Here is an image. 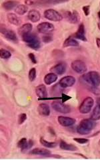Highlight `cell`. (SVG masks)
Masks as SVG:
<instances>
[{
    "mask_svg": "<svg viewBox=\"0 0 100 160\" xmlns=\"http://www.w3.org/2000/svg\"><path fill=\"white\" fill-rule=\"evenodd\" d=\"M81 81L88 88L89 90L93 87H98L100 85V74L96 71H91L87 74L82 75L81 77Z\"/></svg>",
    "mask_w": 100,
    "mask_h": 160,
    "instance_id": "6da1fadb",
    "label": "cell"
},
{
    "mask_svg": "<svg viewBox=\"0 0 100 160\" xmlns=\"http://www.w3.org/2000/svg\"><path fill=\"white\" fill-rule=\"evenodd\" d=\"M95 127H96L95 121L92 119H85L81 121L77 128V131L80 135H88L92 132Z\"/></svg>",
    "mask_w": 100,
    "mask_h": 160,
    "instance_id": "7a4b0ae2",
    "label": "cell"
},
{
    "mask_svg": "<svg viewBox=\"0 0 100 160\" xmlns=\"http://www.w3.org/2000/svg\"><path fill=\"white\" fill-rule=\"evenodd\" d=\"M21 38H22L23 41L26 42L27 46H29L31 49L37 50L40 48L41 46L40 40L36 34L30 33V34H27L25 36H22Z\"/></svg>",
    "mask_w": 100,
    "mask_h": 160,
    "instance_id": "3957f363",
    "label": "cell"
},
{
    "mask_svg": "<svg viewBox=\"0 0 100 160\" xmlns=\"http://www.w3.org/2000/svg\"><path fill=\"white\" fill-rule=\"evenodd\" d=\"M94 105V101L92 97H87L83 101L79 107V111L82 114H88L91 111Z\"/></svg>",
    "mask_w": 100,
    "mask_h": 160,
    "instance_id": "277c9868",
    "label": "cell"
},
{
    "mask_svg": "<svg viewBox=\"0 0 100 160\" xmlns=\"http://www.w3.org/2000/svg\"><path fill=\"white\" fill-rule=\"evenodd\" d=\"M45 18L52 22H60L62 20L63 16L55 9H47L44 13Z\"/></svg>",
    "mask_w": 100,
    "mask_h": 160,
    "instance_id": "5b68a950",
    "label": "cell"
},
{
    "mask_svg": "<svg viewBox=\"0 0 100 160\" xmlns=\"http://www.w3.org/2000/svg\"><path fill=\"white\" fill-rule=\"evenodd\" d=\"M1 33L7 40L12 42L14 44H17L18 42V39L16 33L12 30L7 29L6 26L3 24L1 26Z\"/></svg>",
    "mask_w": 100,
    "mask_h": 160,
    "instance_id": "8992f818",
    "label": "cell"
},
{
    "mask_svg": "<svg viewBox=\"0 0 100 160\" xmlns=\"http://www.w3.org/2000/svg\"><path fill=\"white\" fill-rule=\"evenodd\" d=\"M71 68H72L75 72L78 74L84 73L87 70V66L83 61L81 60H75L71 62Z\"/></svg>",
    "mask_w": 100,
    "mask_h": 160,
    "instance_id": "52a82bcc",
    "label": "cell"
},
{
    "mask_svg": "<svg viewBox=\"0 0 100 160\" xmlns=\"http://www.w3.org/2000/svg\"><path fill=\"white\" fill-rule=\"evenodd\" d=\"M51 107L55 111L61 112V113H69L71 112V108L69 106L64 104L62 102L54 101L51 103Z\"/></svg>",
    "mask_w": 100,
    "mask_h": 160,
    "instance_id": "ba28073f",
    "label": "cell"
},
{
    "mask_svg": "<svg viewBox=\"0 0 100 160\" xmlns=\"http://www.w3.org/2000/svg\"><path fill=\"white\" fill-rule=\"evenodd\" d=\"M37 29L41 34H48L54 31V26L49 22H42L37 25Z\"/></svg>",
    "mask_w": 100,
    "mask_h": 160,
    "instance_id": "9c48e42d",
    "label": "cell"
},
{
    "mask_svg": "<svg viewBox=\"0 0 100 160\" xmlns=\"http://www.w3.org/2000/svg\"><path fill=\"white\" fill-rule=\"evenodd\" d=\"M75 82V78L72 76H66L61 78L59 82V85L61 88H68L74 86Z\"/></svg>",
    "mask_w": 100,
    "mask_h": 160,
    "instance_id": "30bf717a",
    "label": "cell"
},
{
    "mask_svg": "<svg viewBox=\"0 0 100 160\" xmlns=\"http://www.w3.org/2000/svg\"><path fill=\"white\" fill-rule=\"evenodd\" d=\"M59 123L63 127H70L72 126L75 123V119L74 118H71L68 117L59 116L58 118Z\"/></svg>",
    "mask_w": 100,
    "mask_h": 160,
    "instance_id": "8fae6325",
    "label": "cell"
},
{
    "mask_svg": "<svg viewBox=\"0 0 100 160\" xmlns=\"http://www.w3.org/2000/svg\"><path fill=\"white\" fill-rule=\"evenodd\" d=\"M67 69V64L65 62H60L51 68V72L55 74H64Z\"/></svg>",
    "mask_w": 100,
    "mask_h": 160,
    "instance_id": "7c38bea8",
    "label": "cell"
},
{
    "mask_svg": "<svg viewBox=\"0 0 100 160\" xmlns=\"http://www.w3.org/2000/svg\"><path fill=\"white\" fill-rule=\"evenodd\" d=\"M73 38L76 39H79L83 42H87L86 36H85V26L83 23H81L79 25L78 31L76 32L75 34L73 35Z\"/></svg>",
    "mask_w": 100,
    "mask_h": 160,
    "instance_id": "4fadbf2b",
    "label": "cell"
},
{
    "mask_svg": "<svg viewBox=\"0 0 100 160\" xmlns=\"http://www.w3.org/2000/svg\"><path fill=\"white\" fill-rule=\"evenodd\" d=\"M65 17L70 23H78L79 19V13H78L77 11L75 10H74L72 12H65Z\"/></svg>",
    "mask_w": 100,
    "mask_h": 160,
    "instance_id": "5bb4252c",
    "label": "cell"
},
{
    "mask_svg": "<svg viewBox=\"0 0 100 160\" xmlns=\"http://www.w3.org/2000/svg\"><path fill=\"white\" fill-rule=\"evenodd\" d=\"M33 145V142L32 140L27 141L26 138H22L20 141H19L17 143V147L21 148L22 151H24V150H27L30 149Z\"/></svg>",
    "mask_w": 100,
    "mask_h": 160,
    "instance_id": "9a60e30c",
    "label": "cell"
},
{
    "mask_svg": "<svg viewBox=\"0 0 100 160\" xmlns=\"http://www.w3.org/2000/svg\"><path fill=\"white\" fill-rule=\"evenodd\" d=\"M36 93L39 98L47 97V92L46 87L44 84H40L36 88Z\"/></svg>",
    "mask_w": 100,
    "mask_h": 160,
    "instance_id": "2e32d148",
    "label": "cell"
},
{
    "mask_svg": "<svg viewBox=\"0 0 100 160\" xmlns=\"http://www.w3.org/2000/svg\"><path fill=\"white\" fill-rule=\"evenodd\" d=\"M27 17L31 22L36 23L40 20L41 14L39 12L36 10V9H31V10H30L29 13H28Z\"/></svg>",
    "mask_w": 100,
    "mask_h": 160,
    "instance_id": "e0dca14e",
    "label": "cell"
},
{
    "mask_svg": "<svg viewBox=\"0 0 100 160\" xmlns=\"http://www.w3.org/2000/svg\"><path fill=\"white\" fill-rule=\"evenodd\" d=\"M32 27L33 26L31 23H26V24H23V26L19 28L18 29L19 34L22 37L27 34H30L32 30Z\"/></svg>",
    "mask_w": 100,
    "mask_h": 160,
    "instance_id": "ac0fdd59",
    "label": "cell"
},
{
    "mask_svg": "<svg viewBox=\"0 0 100 160\" xmlns=\"http://www.w3.org/2000/svg\"><path fill=\"white\" fill-rule=\"evenodd\" d=\"M37 111L39 114L42 116H49L50 114V109L48 105L45 104V103H41L37 108Z\"/></svg>",
    "mask_w": 100,
    "mask_h": 160,
    "instance_id": "d6986e66",
    "label": "cell"
},
{
    "mask_svg": "<svg viewBox=\"0 0 100 160\" xmlns=\"http://www.w3.org/2000/svg\"><path fill=\"white\" fill-rule=\"evenodd\" d=\"M7 18L8 22L10 23H12V25L16 26H19L21 25V20L16 15V14L9 13L7 14Z\"/></svg>",
    "mask_w": 100,
    "mask_h": 160,
    "instance_id": "ffe728a7",
    "label": "cell"
},
{
    "mask_svg": "<svg viewBox=\"0 0 100 160\" xmlns=\"http://www.w3.org/2000/svg\"><path fill=\"white\" fill-rule=\"evenodd\" d=\"M30 153L32 155H39V156H49L51 155V152L44 148H35L32 149L30 152Z\"/></svg>",
    "mask_w": 100,
    "mask_h": 160,
    "instance_id": "44dd1931",
    "label": "cell"
},
{
    "mask_svg": "<svg viewBox=\"0 0 100 160\" xmlns=\"http://www.w3.org/2000/svg\"><path fill=\"white\" fill-rule=\"evenodd\" d=\"M58 80V76L57 74L51 72L46 74L44 77V82L47 85H50V84L55 82Z\"/></svg>",
    "mask_w": 100,
    "mask_h": 160,
    "instance_id": "7402d4cb",
    "label": "cell"
},
{
    "mask_svg": "<svg viewBox=\"0 0 100 160\" xmlns=\"http://www.w3.org/2000/svg\"><path fill=\"white\" fill-rule=\"evenodd\" d=\"M60 147L61 149L65 150V151H70L74 152L78 150V148L75 147L73 144H68L66 142H64V141H61L60 143Z\"/></svg>",
    "mask_w": 100,
    "mask_h": 160,
    "instance_id": "603a6c76",
    "label": "cell"
},
{
    "mask_svg": "<svg viewBox=\"0 0 100 160\" xmlns=\"http://www.w3.org/2000/svg\"><path fill=\"white\" fill-rule=\"evenodd\" d=\"M79 45V42L71 36L68 38L64 43V48H66V47H78Z\"/></svg>",
    "mask_w": 100,
    "mask_h": 160,
    "instance_id": "cb8c5ba5",
    "label": "cell"
},
{
    "mask_svg": "<svg viewBox=\"0 0 100 160\" xmlns=\"http://www.w3.org/2000/svg\"><path fill=\"white\" fill-rule=\"evenodd\" d=\"M18 2H15V1H7V2H5L2 5H3V8L6 9V10H12L13 8H16L18 6Z\"/></svg>",
    "mask_w": 100,
    "mask_h": 160,
    "instance_id": "d4e9b609",
    "label": "cell"
},
{
    "mask_svg": "<svg viewBox=\"0 0 100 160\" xmlns=\"http://www.w3.org/2000/svg\"><path fill=\"white\" fill-rule=\"evenodd\" d=\"M28 8L26 5L23 4H20L15 8V12L17 13L18 15H24V14L27 12Z\"/></svg>",
    "mask_w": 100,
    "mask_h": 160,
    "instance_id": "484cf974",
    "label": "cell"
},
{
    "mask_svg": "<svg viewBox=\"0 0 100 160\" xmlns=\"http://www.w3.org/2000/svg\"><path fill=\"white\" fill-rule=\"evenodd\" d=\"M91 119L95 121L100 119V107L99 106L96 105L95 107L92 112Z\"/></svg>",
    "mask_w": 100,
    "mask_h": 160,
    "instance_id": "4316f807",
    "label": "cell"
},
{
    "mask_svg": "<svg viewBox=\"0 0 100 160\" xmlns=\"http://www.w3.org/2000/svg\"><path fill=\"white\" fill-rule=\"evenodd\" d=\"M40 142L42 145H44V147H46L47 148H54L58 145V143L56 142H47V141L45 140L44 138H41L40 139Z\"/></svg>",
    "mask_w": 100,
    "mask_h": 160,
    "instance_id": "83f0119b",
    "label": "cell"
},
{
    "mask_svg": "<svg viewBox=\"0 0 100 160\" xmlns=\"http://www.w3.org/2000/svg\"><path fill=\"white\" fill-rule=\"evenodd\" d=\"M0 56L3 59H9L12 56V54L8 50L2 48L0 50Z\"/></svg>",
    "mask_w": 100,
    "mask_h": 160,
    "instance_id": "f1b7e54d",
    "label": "cell"
},
{
    "mask_svg": "<svg viewBox=\"0 0 100 160\" xmlns=\"http://www.w3.org/2000/svg\"><path fill=\"white\" fill-rule=\"evenodd\" d=\"M36 78V69L35 68H32L30 69L29 72V78L30 81L33 82Z\"/></svg>",
    "mask_w": 100,
    "mask_h": 160,
    "instance_id": "f546056e",
    "label": "cell"
},
{
    "mask_svg": "<svg viewBox=\"0 0 100 160\" xmlns=\"http://www.w3.org/2000/svg\"><path fill=\"white\" fill-rule=\"evenodd\" d=\"M27 119V115L25 113H21V115H19V119H18V123L20 125L23 124L24 123V121Z\"/></svg>",
    "mask_w": 100,
    "mask_h": 160,
    "instance_id": "4dcf8cb0",
    "label": "cell"
},
{
    "mask_svg": "<svg viewBox=\"0 0 100 160\" xmlns=\"http://www.w3.org/2000/svg\"><path fill=\"white\" fill-rule=\"evenodd\" d=\"M74 140L80 144H85L89 142V140L85 138H74Z\"/></svg>",
    "mask_w": 100,
    "mask_h": 160,
    "instance_id": "1f68e13d",
    "label": "cell"
},
{
    "mask_svg": "<svg viewBox=\"0 0 100 160\" xmlns=\"http://www.w3.org/2000/svg\"><path fill=\"white\" fill-rule=\"evenodd\" d=\"M53 40V38L50 35H45L42 37V41L45 43H49V42Z\"/></svg>",
    "mask_w": 100,
    "mask_h": 160,
    "instance_id": "d6a6232c",
    "label": "cell"
},
{
    "mask_svg": "<svg viewBox=\"0 0 100 160\" xmlns=\"http://www.w3.org/2000/svg\"><path fill=\"white\" fill-rule=\"evenodd\" d=\"M82 9L85 16H89V14L90 13V6H85L82 8Z\"/></svg>",
    "mask_w": 100,
    "mask_h": 160,
    "instance_id": "836d02e7",
    "label": "cell"
},
{
    "mask_svg": "<svg viewBox=\"0 0 100 160\" xmlns=\"http://www.w3.org/2000/svg\"><path fill=\"white\" fill-rule=\"evenodd\" d=\"M28 56H29V58L31 60V61L33 64H36L37 63V60H36V56L33 54V53H30L29 54H28Z\"/></svg>",
    "mask_w": 100,
    "mask_h": 160,
    "instance_id": "e575fe53",
    "label": "cell"
},
{
    "mask_svg": "<svg viewBox=\"0 0 100 160\" xmlns=\"http://www.w3.org/2000/svg\"><path fill=\"white\" fill-rule=\"evenodd\" d=\"M61 96H62V97H61V100H62V101H61V102H62L63 103L71 99V97L65 95V94H64V93H62V95H61Z\"/></svg>",
    "mask_w": 100,
    "mask_h": 160,
    "instance_id": "d590c367",
    "label": "cell"
},
{
    "mask_svg": "<svg viewBox=\"0 0 100 160\" xmlns=\"http://www.w3.org/2000/svg\"><path fill=\"white\" fill-rule=\"evenodd\" d=\"M96 44L98 48H100V38H96Z\"/></svg>",
    "mask_w": 100,
    "mask_h": 160,
    "instance_id": "8d00e7d4",
    "label": "cell"
},
{
    "mask_svg": "<svg viewBox=\"0 0 100 160\" xmlns=\"http://www.w3.org/2000/svg\"><path fill=\"white\" fill-rule=\"evenodd\" d=\"M49 131L51 133V135H55V132H54V129H53V128H49Z\"/></svg>",
    "mask_w": 100,
    "mask_h": 160,
    "instance_id": "74e56055",
    "label": "cell"
},
{
    "mask_svg": "<svg viewBox=\"0 0 100 160\" xmlns=\"http://www.w3.org/2000/svg\"><path fill=\"white\" fill-rule=\"evenodd\" d=\"M26 4H27V5H32V4H33L35 3V2H33V1H26V2H25Z\"/></svg>",
    "mask_w": 100,
    "mask_h": 160,
    "instance_id": "f35d334b",
    "label": "cell"
},
{
    "mask_svg": "<svg viewBox=\"0 0 100 160\" xmlns=\"http://www.w3.org/2000/svg\"><path fill=\"white\" fill-rule=\"evenodd\" d=\"M96 102H97V105L100 107V97H98V98H97Z\"/></svg>",
    "mask_w": 100,
    "mask_h": 160,
    "instance_id": "ab89813d",
    "label": "cell"
},
{
    "mask_svg": "<svg viewBox=\"0 0 100 160\" xmlns=\"http://www.w3.org/2000/svg\"><path fill=\"white\" fill-rule=\"evenodd\" d=\"M98 28H99V30H100V23H98Z\"/></svg>",
    "mask_w": 100,
    "mask_h": 160,
    "instance_id": "60d3db41",
    "label": "cell"
},
{
    "mask_svg": "<svg viewBox=\"0 0 100 160\" xmlns=\"http://www.w3.org/2000/svg\"><path fill=\"white\" fill-rule=\"evenodd\" d=\"M98 16H99V18H100V10H99V12H98Z\"/></svg>",
    "mask_w": 100,
    "mask_h": 160,
    "instance_id": "b9f144b4",
    "label": "cell"
},
{
    "mask_svg": "<svg viewBox=\"0 0 100 160\" xmlns=\"http://www.w3.org/2000/svg\"><path fill=\"white\" fill-rule=\"evenodd\" d=\"M99 145H100V141L99 142Z\"/></svg>",
    "mask_w": 100,
    "mask_h": 160,
    "instance_id": "7bdbcfd3",
    "label": "cell"
}]
</instances>
